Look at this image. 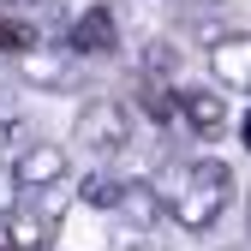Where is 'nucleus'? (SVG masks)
<instances>
[{"label":"nucleus","mask_w":251,"mask_h":251,"mask_svg":"<svg viewBox=\"0 0 251 251\" xmlns=\"http://www.w3.org/2000/svg\"><path fill=\"white\" fill-rule=\"evenodd\" d=\"M233 198V168L222 155H198L192 168L179 174V192H174V222L185 233H209L222 222V209Z\"/></svg>","instance_id":"obj_1"},{"label":"nucleus","mask_w":251,"mask_h":251,"mask_svg":"<svg viewBox=\"0 0 251 251\" xmlns=\"http://www.w3.org/2000/svg\"><path fill=\"white\" fill-rule=\"evenodd\" d=\"M132 102H120V96H102V102H90L78 114V144L84 150H96V155H120V150H132Z\"/></svg>","instance_id":"obj_2"},{"label":"nucleus","mask_w":251,"mask_h":251,"mask_svg":"<svg viewBox=\"0 0 251 251\" xmlns=\"http://www.w3.org/2000/svg\"><path fill=\"white\" fill-rule=\"evenodd\" d=\"M12 66H18V78L36 90V96H66V90L84 84V60L72 48H30V54L12 60Z\"/></svg>","instance_id":"obj_3"},{"label":"nucleus","mask_w":251,"mask_h":251,"mask_svg":"<svg viewBox=\"0 0 251 251\" xmlns=\"http://www.w3.org/2000/svg\"><path fill=\"white\" fill-rule=\"evenodd\" d=\"M209 78L233 96H251V30H227L209 42Z\"/></svg>","instance_id":"obj_4"},{"label":"nucleus","mask_w":251,"mask_h":251,"mask_svg":"<svg viewBox=\"0 0 251 251\" xmlns=\"http://www.w3.org/2000/svg\"><path fill=\"white\" fill-rule=\"evenodd\" d=\"M66 48L78 60H108V54H120V18H114V6H84L72 18Z\"/></svg>","instance_id":"obj_5"},{"label":"nucleus","mask_w":251,"mask_h":251,"mask_svg":"<svg viewBox=\"0 0 251 251\" xmlns=\"http://www.w3.org/2000/svg\"><path fill=\"white\" fill-rule=\"evenodd\" d=\"M12 179L18 192H48V185L66 179V150L60 144H24L18 162H12Z\"/></svg>","instance_id":"obj_6"},{"label":"nucleus","mask_w":251,"mask_h":251,"mask_svg":"<svg viewBox=\"0 0 251 251\" xmlns=\"http://www.w3.org/2000/svg\"><path fill=\"white\" fill-rule=\"evenodd\" d=\"M120 215H126V227H132V239H150L155 227H162L168 203H162V192H155L150 179H126V198H120Z\"/></svg>","instance_id":"obj_7"},{"label":"nucleus","mask_w":251,"mask_h":251,"mask_svg":"<svg viewBox=\"0 0 251 251\" xmlns=\"http://www.w3.org/2000/svg\"><path fill=\"white\" fill-rule=\"evenodd\" d=\"M179 120L198 138H215L227 126V96H215V90H179Z\"/></svg>","instance_id":"obj_8"},{"label":"nucleus","mask_w":251,"mask_h":251,"mask_svg":"<svg viewBox=\"0 0 251 251\" xmlns=\"http://www.w3.org/2000/svg\"><path fill=\"white\" fill-rule=\"evenodd\" d=\"M30 48H42L36 42V24H30L24 12H0V54H30Z\"/></svg>","instance_id":"obj_9"},{"label":"nucleus","mask_w":251,"mask_h":251,"mask_svg":"<svg viewBox=\"0 0 251 251\" xmlns=\"http://www.w3.org/2000/svg\"><path fill=\"white\" fill-rule=\"evenodd\" d=\"M179 72V48L174 42H144V60H138V78H155V84H174Z\"/></svg>","instance_id":"obj_10"},{"label":"nucleus","mask_w":251,"mask_h":251,"mask_svg":"<svg viewBox=\"0 0 251 251\" xmlns=\"http://www.w3.org/2000/svg\"><path fill=\"white\" fill-rule=\"evenodd\" d=\"M78 198H84V209H120V198H126V179H114V174H84Z\"/></svg>","instance_id":"obj_11"},{"label":"nucleus","mask_w":251,"mask_h":251,"mask_svg":"<svg viewBox=\"0 0 251 251\" xmlns=\"http://www.w3.org/2000/svg\"><path fill=\"white\" fill-rule=\"evenodd\" d=\"M0 132H6V138L24 132V114H18V96H12V90H0Z\"/></svg>","instance_id":"obj_12"},{"label":"nucleus","mask_w":251,"mask_h":251,"mask_svg":"<svg viewBox=\"0 0 251 251\" xmlns=\"http://www.w3.org/2000/svg\"><path fill=\"white\" fill-rule=\"evenodd\" d=\"M18 209V179H12V162H0V222Z\"/></svg>","instance_id":"obj_13"},{"label":"nucleus","mask_w":251,"mask_h":251,"mask_svg":"<svg viewBox=\"0 0 251 251\" xmlns=\"http://www.w3.org/2000/svg\"><path fill=\"white\" fill-rule=\"evenodd\" d=\"M30 6H42V0H0V12H30Z\"/></svg>","instance_id":"obj_14"},{"label":"nucleus","mask_w":251,"mask_h":251,"mask_svg":"<svg viewBox=\"0 0 251 251\" xmlns=\"http://www.w3.org/2000/svg\"><path fill=\"white\" fill-rule=\"evenodd\" d=\"M0 251H18V245H12V227H6V222H0Z\"/></svg>","instance_id":"obj_15"},{"label":"nucleus","mask_w":251,"mask_h":251,"mask_svg":"<svg viewBox=\"0 0 251 251\" xmlns=\"http://www.w3.org/2000/svg\"><path fill=\"white\" fill-rule=\"evenodd\" d=\"M239 144H245V150H251V114H245V120H239Z\"/></svg>","instance_id":"obj_16"},{"label":"nucleus","mask_w":251,"mask_h":251,"mask_svg":"<svg viewBox=\"0 0 251 251\" xmlns=\"http://www.w3.org/2000/svg\"><path fill=\"white\" fill-rule=\"evenodd\" d=\"M132 251H168V245H155V239H132Z\"/></svg>","instance_id":"obj_17"},{"label":"nucleus","mask_w":251,"mask_h":251,"mask_svg":"<svg viewBox=\"0 0 251 251\" xmlns=\"http://www.w3.org/2000/svg\"><path fill=\"white\" fill-rule=\"evenodd\" d=\"M198 6H215V0H198Z\"/></svg>","instance_id":"obj_18"}]
</instances>
